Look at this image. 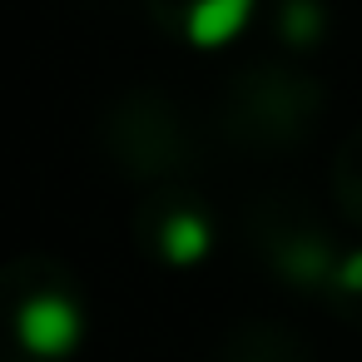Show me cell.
Listing matches in <instances>:
<instances>
[{
    "label": "cell",
    "instance_id": "obj_4",
    "mask_svg": "<svg viewBox=\"0 0 362 362\" xmlns=\"http://www.w3.org/2000/svg\"><path fill=\"white\" fill-rule=\"evenodd\" d=\"M317 25H322V16H317L313 0H293V6H288V35L293 40H313Z\"/></svg>",
    "mask_w": 362,
    "mask_h": 362
},
{
    "label": "cell",
    "instance_id": "obj_5",
    "mask_svg": "<svg viewBox=\"0 0 362 362\" xmlns=\"http://www.w3.org/2000/svg\"><path fill=\"white\" fill-rule=\"evenodd\" d=\"M337 283H342L347 293H362V248L342 258V268H337Z\"/></svg>",
    "mask_w": 362,
    "mask_h": 362
},
{
    "label": "cell",
    "instance_id": "obj_1",
    "mask_svg": "<svg viewBox=\"0 0 362 362\" xmlns=\"http://www.w3.org/2000/svg\"><path fill=\"white\" fill-rule=\"evenodd\" d=\"M16 332H21V342H25V352H35V357H60V352H70L75 342H80V313L65 303V298H30L25 308H21V317H16Z\"/></svg>",
    "mask_w": 362,
    "mask_h": 362
},
{
    "label": "cell",
    "instance_id": "obj_2",
    "mask_svg": "<svg viewBox=\"0 0 362 362\" xmlns=\"http://www.w3.org/2000/svg\"><path fill=\"white\" fill-rule=\"evenodd\" d=\"M253 21V0H194L184 16V35L199 50H218L228 40H238Z\"/></svg>",
    "mask_w": 362,
    "mask_h": 362
},
{
    "label": "cell",
    "instance_id": "obj_3",
    "mask_svg": "<svg viewBox=\"0 0 362 362\" xmlns=\"http://www.w3.org/2000/svg\"><path fill=\"white\" fill-rule=\"evenodd\" d=\"M159 248H164V258L169 263H199L204 253H209V223L199 218V214H169L164 218V228H159Z\"/></svg>",
    "mask_w": 362,
    "mask_h": 362
}]
</instances>
